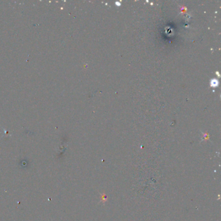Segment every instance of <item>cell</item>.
Listing matches in <instances>:
<instances>
[{
  "label": "cell",
  "instance_id": "6da1fadb",
  "mask_svg": "<svg viewBox=\"0 0 221 221\" xmlns=\"http://www.w3.org/2000/svg\"><path fill=\"white\" fill-rule=\"evenodd\" d=\"M213 82H214V83H211V84H212V86H217V84H218V82H217V81L213 80Z\"/></svg>",
  "mask_w": 221,
  "mask_h": 221
}]
</instances>
